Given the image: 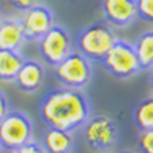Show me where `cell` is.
Segmentation results:
<instances>
[{"instance_id":"cell-7","label":"cell","mask_w":153,"mask_h":153,"mask_svg":"<svg viewBox=\"0 0 153 153\" xmlns=\"http://www.w3.org/2000/svg\"><path fill=\"white\" fill-rule=\"evenodd\" d=\"M74 39L64 25L56 23L49 31L38 41V51L44 64L49 67L59 65L74 51Z\"/></svg>"},{"instance_id":"cell-20","label":"cell","mask_w":153,"mask_h":153,"mask_svg":"<svg viewBox=\"0 0 153 153\" xmlns=\"http://www.w3.org/2000/svg\"><path fill=\"white\" fill-rule=\"evenodd\" d=\"M10 109H12V108H10L8 96L3 93V90H0V121H2V119L5 117L7 114H8Z\"/></svg>"},{"instance_id":"cell-19","label":"cell","mask_w":153,"mask_h":153,"mask_svg":"<svg viewBox=\"0 0 153 153\" xmlns=\"http://www.w3.org/2000/svg\"><path fill=\"white\" fill-rule=\"evenodd\" d=\"M10 153H47V152H46V148L42 147L41 142H38V140L33 138L31 142H28V143L15 148V150H12Z\"/></svg>"},{"instance_id":"cell-5","label":"cell","mask_w":153,"mask_h":153,"mask_svg":"<svg viewBox=\"0 0 153 153\" xmlns=\"http://www.w3.org/2000/svg\"><path fill=\"white\" fill-rule=\"evenodd\" d=\"M93 62L76 49H74L59 65L54 67V75L60 86L75 90H85L93 78Z\"/></svg>"},{"instance_id":"cell-13","label":"cell","mask_w":153,"mask_h":153,"mask_svg":"<svg viewBox=\"0 0 153 153\" xmlns=\"http://www.w3.org/2000/svg\"><path fill=\"white\" fill-rule=\"evenodd\" d=\"M25 57L21 51L0 49V82L13 83L16 78L18 70L21 68Z\"/></svg>"},{"instance_id":"cell-8","label":"cell","mask_w":153,"mask_h":153,"mask_svg":"<svg viewBox=\"0 0 153 153\" xmlns=\"http://www.w3.org/2000/svg\"><path fill=\"white\" fill-rule=\"evenodd\" d=\"M20 20L26 41H36V42L56 25V15H54L52 8L41 2L21 13Z\"/></svg>"},{"instance_id":"cell-17","label":"cell","mask_w":153,"mask_h":153,"mask_svg":"<svg viewBox=\"0 0 153 153\" xmlns=\"http://www.w3.org/2000/svg\"><path fill=\"white\" fill-rule=\"evenodd\" d=\"M137 15L142 21L153 25V0H137Z\"/></svg>"},{"instance_id":"cell-15","label":"cell","mask_w":153,"mask_h":153,"mask_svg":"<svg viewBox=\"0 0 153 153\" xmlns=\"http://www.w3.org/2000/svg\"><path fill=\"white\" fill-rule=\"evenodd\" d=\"M134 122L138 130L153 129V94L142 98L134 108Z\"/></svg>"},{"instance_id":"cell-11","label":"cell","mask_w":153,"mask_h":153,"mask_svg":"<svg viewBox=\"0 0 153 153\" xmlns=\"http://www.w3.org/2000/svg\"><path fill=\"white\" fill-rule=\"evenodd\" d=\"M26 42L21 20L18 16H5L0 20V49L21 51Z\"/></svg>"},{"instance_id":"cell-16","label":"cell","mask_w":153,"mask_h":153,"mask_svg":"<svg viewBox=\"0 0 153 153\" xmlns=\"http://www.w3.org/2000/svg\"><path fill=\"white\" fill-rule=\"evenodd\" d=\"M137 148H138V153H153V129L138 130Z\"/></svg>"},{"instance_id":"cell-21","label":"cell","mask_w":153,"mask_h":153,"mask_svg":"<svg viewBox=\"0 0 153 153\" xmlns=\"http://www.w3.org/2000/svg\"><path fill=\"white\" fill-rule=\"evenodd\" d=\"M148 85H150V91L153 94V68H150V75H148Z\"/></svg>"},{"instance_id":"cell-22","label":"cell","mask_w":153,"mask_h":153,"mask_svg":"<svg viewBox=\"0 0 153 153\" xmlns=\"http://www.w3.org/2000/svg\"><path fill=\"white\" fill-rule=\"evenodd\" d=\"M119 153H135V152H130V150H126V152H119Z\"/></svg>"},{"instance_id":"cell-9","label":"cell","mask_w":153,"mask_h":153,"mask_svg":"<svg viewBox=\"0 0 153 153\" xmlns=\"http://www.w3.org/2000/svg\"><path fill=\"white\" fill-rule=\"evenodd\" d=\"M101 12L112 28H129L138 18L137 0H101Z\"/></svg>"},{"instance_id":"cell-10","label":"cell","mask_w":153,"mask_h":153,"mask_svg":"<svg viewBox=\"0 0 153 153\" xmlns=\"http://www.w3.org/2000/svg\"><path fill=\"white\" fill-rule=\"evenodd\" d=\"M46 82V67L41 60L25 59L15 78V86L20 91L33 94L38 93Z\"/></svg>"},{"instance_id":"cell-18","label":"cell","mask_w":153,"mask_h":153,"mask_svg":"<svg viewBox=\"0 0 153 153\" xmlns=\"http://www.w3.org/2000/svg\"><path fill=\"white\" fill-rule=\"evenodd\" d=\"M0 3L10 7V8L16 10V12H26L28 8L34 7L36 3H39V0H0Z\"/></svg>"},{"instance_id":"cell-14","label":"cell","mask_w":153,"mask_h":153,"mask_svg":"<svg viewBox=\"0 0 153 153\" xmlns=\"http://www.w3.org/2000/svg\"><path fill=\"white\" fill-rule=\"evenodd\" d=\"M135 52L138 57L142 70H150L153 68V30H147L137 36L135 42Z\"/></svg>"},{"instance_id":"cell-23","label":"cell","mask_w":153,"mask_h":153,"mask_svg":"<svg viewBox=\"0 0 153 153\" xmlns=\"http://www.w3.org/2000/svg\"><path fill=\"white\" fill-rule=\"evenodd\" d=\"M3 152V148H2V145H0V153H2Z\"/></svg>"},{"instance_id":"cell-1","label":"cell","mask_w":153,"mask_h":153,"mask_svg":"<svg viewBox=\"0 0 153 153\" xmlns=\"http://www.w3.org/2000/svg\"><path fill=\"white\" fill-rule=\"evenodd\" d=\"M38 112L46 127L75 134L93 114V104L83 90L59 86L41 98Z\"/></svg>"},{"instance_id":"cell-4","label":"cell","mask_w":153,"mask_h":153,"mask_svg":"<svg viewBox=\"0 0 153 153\" xmlns=\"http://www.w3.org/2000/svg\"><path fill=\"white\" fill-rule=\"evenodd\" d=\"M101 65L111 76L117 80H130L142 72L134 42L117 38L112 47L108 51Z\"/></svg>"},{"instance_id":"cell-12","label":"cell","mask_w":153,"mask_h":153,"mask_svg":"<svg viewBox=\"0 0 153 153\" xmlns=\"http://www.w3.org/2000/svg\"><path fill=\"white\" fill-rule=\"evenodd\" d=\"M42 147L47 153H72L75 147V137L72 132L54 127H46L42 132Z\"/></svg>"},{"instance_id":"cell-6","label":"cell","mask_w":153,"mask_h":153,"mask_svg":"<svg viewBox=\"0 0 153 153\" xmlns=\"http://www.w3.org/2000/svg\"><path fill=\"white\" fill-rule=\"evenodd\" d=\"M34 137V124L30 114L20 109H10L0 121V145L3 150L12 152L28 143Z\"/></svg>"},{"instance_id":"cell-3","label":"cell","mask_w":153,"mask_h":153,"mask_svg":"<svg viewBox=\"0 0 153 153\" xmlns=\"http://www.w3.org/2000/svg\"><path fill=\"white\" fill-rule=\"evenodd\" d=\"M83 142L93 152H109L116 148L121 138L119 124L112 116L106 112H96L91 114L90 119L82 127Z\"/></svg>"},{"instance_id":"cell-2","label":"cell","mask_w":153,"mask_h":153,"mask_svg":"<svg viewBox=\"0 0 153 153\" xmlns=\"http://www.w3.org/2000/svg\"><path fill=\"white\" fill-rule=\"evenodd\" d=\"M116 39L117 36L114 28L104 20H98L78 31L75 38V49L91 62H101L116 42Z\"/></svg>"}]
</instances>
